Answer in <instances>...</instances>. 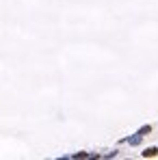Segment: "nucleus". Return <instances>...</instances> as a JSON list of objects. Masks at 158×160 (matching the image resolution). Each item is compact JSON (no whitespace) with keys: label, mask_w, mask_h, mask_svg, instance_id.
Instances as JSON below:
<instances>
[{"label":"nucleus","mask_w":158,"mask_h":160,"mask_svg":"<svg viewBox=\"0 0 158 160\" xmlns=\"http://www.w3.org/2000/svg\"><path fill=\"white\" fill-rule=\"evenodd\" d=\"M156 154H158V149H156V147H150V149H147V152H145L143 156H156Z\"/></svg>","instance_id":"nucleus-1"}]
</instances>
